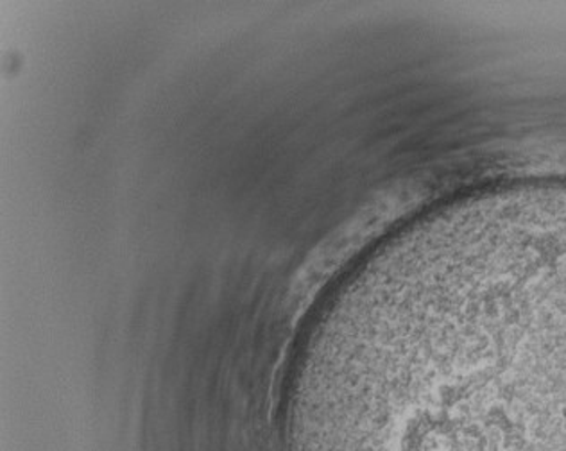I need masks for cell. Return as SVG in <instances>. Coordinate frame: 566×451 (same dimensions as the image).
Returning a JSON list of instances; mask_svg holds the SVG:
<instances>
[{
    "instance_id": "1",
    "label": "cell",
    "mask_w": 566,
    "mask_h": 451,
    "mask_svg": "<svg viewBox=\"0 0 566 451\" xmlns=\"http://www.w3.org/2000/svg\"><path fill=\"white\" fill-rule=\"evenodd\" d=\"M332 451H566V321L401 344L355 395Z\"/></svg>"
}]
</instances>
